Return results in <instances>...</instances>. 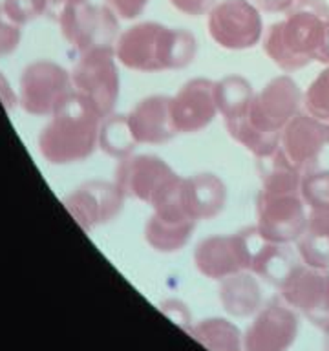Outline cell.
<instances>
[{
    "label": "cell",
    "mask_w": 329,
    "mask_h": 351,
    "mask_svg": "<svg viewBox=\"0 0 329 351\" xmlns=\"http://www.w3.org/2000/svg\"><path fill=\"white\" fill-rule=\"evenodd\" d=\"M304 106V93L291 77H274L254 93L247 117L229 128L230 137L258 159L267 158L280 148V134Z\"/></svg>",
    "instance_id": "cell-1"
},
{
    "label": "cell",
    "mask_w": 329,
    "mask_h": 351,
    "mask_svg": "<svg viewBox=\"0 0 329 351\" xmlns=\"http://www.w3.org/2000/svg\"><path fill=\"white\" fill-rule=\"evenodd\" d=\"M115 59L128 70H181L197 55V40L188 29L169 27L161 22H137L121 33L114 44Z\"/></svg>",
    "instance_id": "cell-2"
},
{
    "label": "cell",
    "mask_w": 329,
    "mask_h": 351,
    "mask_svg": "<svg viewBox=\"0 0 329 351\" xmlns=\"http://www.w3.org/2000/svg\"><path fill=\"white\" fill-rule=\"evenodd\" d=\"M328 24L329 5L324 0H296L267 29L263 51L284 71L302 70L317 60Z\"/></svg>",
    "instance_id": "cell-3"
},
{
    "label": "cell",
    "mask_w": 329,
    "mask_h": 351,
    "mask_svg": "<svg viewBox=\"0 0 329 351\" xmlns=\"http://www.w3.org/2000/svg\"><path fill=\"white\" fill-rule=\"evenodd\" d=\"M101 117L79 93L51 114L38 136V150L48 163L68 165L92 156L99 145Z\"/></svg>",
    "instance_id": "cell-4"
},
{
    "label": "cell",
    "mask_w": 329,
    "mask_h": 351,
    "mask_svg": "<svg viewBox=\"0 0 329 351\" xmlns=\"http://www.w3.org/2000/svg\"><path fill=\"white\" fill-rule=\"evenodd\" d=\"M265 241L256 227L234 234L207 236L194 249V265L203 276L214 280L252 271Z\"/></svg>",
    "instance_id": "cell-5"
},
{
    "label": "cell",
    "mask_w": 329,
    "mask_h": 351,
    "mask_svg": "<svg viewBox=\"0 0 329 351\" xmlns=\"http://www.w3.org/2000/svg\"><path fill=\"white\" fill-rule=\"evenodd\" d=\"M73 92L82 95L101 119L112 115L119 99V70L114 46H97L81 53L71 71Z\"/></svg>",
    "instance_id": "cell-6"
},
{
    "label": "cell",
    "mask_w": 329,
    "mask_h": 351,
    "mask_svg": "<svg viewBox=\"0 0 329 351\" xmlns=\"http://www.w3.org/2000/svg\"><path fill=\"white\" fill-rule=\"evenodd\" d=\"M307 213L300 192H269L256 194V230L263 240L287 245L300 240L306 232Z\"/></svg>",
    "instance_id": "cell-7"
},
{
    "label": "cell",
    "mask_w": 329,
    "mask_h": 351,
    "mask_svg": "<svg viewBox=\"0 0 329 351\" xmlns=\"http://www.w3.org/2000/svg\"><path fill=\"white\" fill-rule=\"evenodd\" d=\"M62 37L79 53L97 46H114L119 37V16L108 5L90 2L62 5L59 11Z\"/></svg>",
    "instance_id": "cell-8"
},
{
    "label": "cell",
    "mask_w": 329,
    "mask_h": 351,
    "mask_svg": "<svg viewBox=\"0 0 329 351\" xmlns=\"http://www.w3.org/2000/svg\"><path fill=\"white\" fill-rule=\"evenodd\" d=\"M207 32L221 48L249 49L262 38V15L251 0H219L207 13Z\"/></svg>",
    "instance_id": "cell-9"
},
{
    "label": "cell",
    "mask_w": 329,
    "mask_h": 351,
    "mask_svg": "<svg viewBox=\"0 0 329 351\" xmlns=\"http://www.w3.org/2000/svg\"><path fill=\"white\" fill-rule=\"evenodd\" d=\"M181 176L158 156L130 154L121 159L115 172V183L125 197H132L154 207Z\"/></svg>",
    "instance_id": "cell-10"
},
{
    "label": "cell",
    "mask_w": 329,
    "mask_h": 351,
    "mask_svg": "<svg viewBox=\"0 0 329 351\" xmlns=\"http://www.w3.org/2000/svg\"><path fill=\"white\" fill-rule=\"evenodd\" d=\"M73 93L71 75L51 60H37L21 75L19 103L27 114L51 115Z\"/></svg>",
    "instance_id": "cell-11"
},
{
    "label": "cell",
    "mask_w": 329,
    "mask_h": 351,
    "mask_svg": "<svg viewBox=\"0 0 329 351\" xmlns=\"http://www.w3.org/2000/svg\"><path fill=\"white\" fill-rule=\"evenodd\" d=\"M181 180L152 207L145 225V240L159 252H175L186 245L196 229V219L186 213L181 202Z\"/></svg>",
    "instance_id": "cell-12"
},
{
    "label": "cell",
    "mask_w": 329,
    "mask_h": 351,
    "mask_svg": "<svg viewBox=\"0 0 329 351\" xmlns=\"http://www.w3.org/2000/svg\"><path fill=\"white\" fill-rule=\"evenodd\" d=\"M329 145V121L300 112L280 134V150L298 172L315 170L322 150Z\"/></svg>",
    "instance_id": "cell-13"
},
{
    "label": "cell",
    "mask_w": 329,
    "mask_h": 351,
    "mask_svg": "<svg viewBox=\"0 0 329 351\" xmlns=\"http://www.w3.org/2000/svg\"><path fill=\"white\" fill-rule=\"evenodd\" d=\"M282 295L318 324L329 322V269L295 265L280 282Z\"/></svg>",
    "instance_id": "cell-14"
},
{
    "label": "cell",
    "mask_w": 329,
    "mask_h": 351,
    "mask_svg": "<svg viewBox=\"0 0 329 351\" xmlns=\"http://www.w3.org/2000/svg\"><path fill=\"white\" fill-rule=\"evenodd\" d=\"M64 205L82 229L92 230L99 225L108 223L121 213L125 194L117 183L88 181L64 197Z\"/></svg>",
    "instance_id": "cell-15"
},
{
    "label": "cell",
    "mask_w": 329,
    "mask_h": 351,
    "mask_svg": "<svg viewBox=\"0 0 329 351\" xmlns=\"http://www.w3.org/2000/svg\"><path fill=\"white\" fill-rule=\"evenodd\" d=\"M218 115L216 82L196 77L172 97V119L178 134H194L207 128Z\"/></svg>",
    "instance_id": "cell-16"
},
{
    "label": "cell",
    "mask_w": 329,
    "mask_h": 351,
    "mask_svg": "<svg viewBox=\"0 0 329 351\" xmlns=\"http://www.w3.org/2000/svg\"><path fill=\"white\" fill-rule=\"evenodd\" d=\"M137 145H163L178 136L172 119V97L156 93L141 99L126 115Z\"/></svg>",
    "instance_id": "cell-17"
},
{
    "label": "cell",
    "mask_w": 329,
    "mask_h": 351,
    "mask_svg": "<svg viewBox=\"0 0 329 351\" xmlns=\"http://www.w3.org/2000/svg\"><path fill=\"white\" fill-rule=\"evenodd\" d=\"M298 333L295 313L282 304H271L247 331V351H285Z\"/></svg>",
    "instance_id": "cell-18"
},
{
    "label": "cell",
    "mask_w": 329,
    "mask_h": 351,
    "mask_svg": "<svg viewBox=\"0 0 329 351\" xmlns=\"http://www.w3.org/2000/svg\"><path fill=\"white\" fill-rule=\"evenodd\" d=\"M180 194L183 207L196 221L218 216L227 203V186L218 176L208 172L183 178Z\"/></svg>",
    "instance_id": "cell-19"
},
{
    "label": "cell",
    "mask_w": 329,
    "mask_h": 351,
    "mask_svg": "<svg viewBox=\"0 0 329 351\" xmlns=\"http://www.w3.org/2000/svg\"><path fill=\"white\" fill-rule=\"evenodd\" d=\"M296 245L306 265L329 269V207L309 208L306 232Z\"/></svg>",
    "instance_id": "cell-20"
},
{
    "label": "cell",
    "mask_w": 329,
    "mask_h": 351,
    "mask_svg": "<svg viewBox=\"0 0 329 351\" xmlns=\"http://www.w3.org/2000/svg\"><path fill=\"white\" fill-rule=\"evenodd\" d=\"M252 95L254 90L245 77L227 75L216 81V106L227 130L245 119Z\"/></svg>",
    "instance_id": "cell-21"
},
{
    "label": "cell",
    "mask_w": 329,
    "mask_h": 351,
    "mask_svg": "<svg viewBox=\"0 0 329 351\" xmlns=\"http://www.w3.org/2000/svg\"><path fill=\"white\" fill-rule=\"evenodd\" d=\"M262 189L269 192H300L302 172L289 163L282 150H276L267 158L258 159Z\"/></svg>",
    "instance_id": "cell-22"
},
{
    "label": "cell",
    "mask_w": 329,
    "mask_h": 351,
    "mask_svg": "<svg viewBox=\"0 0 329 351\" xmlns=\"http://www.w3.org/2000/svg\"><path fill=\"white\" fill-rule=\"evenodd\" d=\"M221 300H223L225 309H229L238 317H245L254 311L260 304V289H258L256 280L245 273H238L229 278H223Z\"/></svg>",
    "instance_id": "cell-23"
},
{
    "label": "cell",
    "mask_w": 329,
    "mask_h": 351,
    "mask_svg": "<svg viewBox=\"0 0 329 351\" xmlns=\"http://www.w3.org/2000/svg\"><path fill=\"white\" fill-rule=\"evenodd\" d=\"M136 139L132 136L126 117L123 115H108L99 130V147L104 154L114 158L125 159L136 148Z\"/></svg>",
    "instance_id": "cell-24"
},
{
    "label": "cell",
    "mask_w": 329,
    "mask_h": 351,
    "mask_svg": "<svg viewBox=\"0 0 329 351\" xmlns=\"http://www.w3.org/2000/svg\"><path fill=\"white\" fill-rule=\"evenodd\" d=\"M196 337L214 351H238L240 348L238 329L219 318L199 324L196 328Z\"/></svg>",
    "instance_id": "cell-25"
},
{
    "label": "cell",
    "mask_w": 329,
    "mask_h": 351,
    "mask_svg": "<svg viewBox=\"0 0 329 351\" xmlns=\"http://www.w3.org/2000/svg\"><path fill=\"white\" fill-rule=\"evenodd\" d=\"M300 196L309 208L329 207V170H309L302 174Z\"/></svg>",
    "instance_id": "cell-26"
},
{
    "label": "cell",
    "mask_w": 329,
    "mask_h": 351,
    "mask_svg": "<svg viewBox=\"0 0 329 351\" xmlns=\"http://www.w3.org/2000/svg\"><path fill=\"white\" fill-rule=\"evenodd\" d=\"M304 110L317 119L329 121V66L318 73L304 93Z\"/></svg>",
    "instance_id": "cell-27"
},
{
    "label": "cell",
    "mask_w": 329,
    "mask_h": 351,
    "mask_svg": "<svg viewBox=\"0 0 329 351\" xmlns=\"http://www.w3.org/2000/svg\"><path fill=\"white\" fill-rule=\"evenodd\" d=\"M49 4H51V0H4L2 2L8 15L22 26L46 13Z\"/></svg>",
    "instance_id": "cell-28"
},
{
    "label": "cell",
    "mask_w": 329,
    "mask_h": 351,
    "mask_svg": "<svg viewBox=\"0 0 329 351\" xmlns=\"http://www.w3.org/2000/svg\"><path fill=\"white\" fill-rule=\"evenodd\" d=\"M22 24L13 21L4 5L0 4V57L13 53L16 46L21 44Z\"/></svg>",
    "instance_id": "cell-29"
},
{
    "label": "cell",
    "mask_w": 329,
    "mask_h": 351,
    "mask_svg": "<svg viewBox=\"0 0 329 351\" xmlns=\"http://www.w3.org/2000/svg\"><path fill=\"white\" fill-rule=\"evenodd\" d=\"M150 0H106V5L125 21H134L141 15Z\"/></svg>",
    "instance_id": "cell-30"
},
{
    "label": "cell",
    "mask_w": 329,
    "mask_h": 351,
    "mask_svg": "<svg viewBox=\"0 0 329 351\" xmlns=\"http://www.w3.org/2000/svg\"><path fill=\"white\" fill-rule=\"evenodd\" d=\"M175 10L188 16L207 15L218 0H169Z\"/></svg>",
    "instance_id": "cell-31"
},
{
    "label": "cell",
    "mask_w": 329,
    "mask_h": 351,
    "mask_svg": "<svg viewBox=\"0 0 329 351\" xmlns=\"http://www.w3.org/2000/svg\"><path fill=\"white\" fill-rule=\"evenodd\" d=\"M296 0H254L252 4L256 5L258 10L267 11V13H285L293 8Z\"/></svg>",
    "instance_id": "cell-32"
},
{
    "label": "cell",
    "mask_w": 329,
    "mask_h": 351,
    "mask_svg": "<svg viewBox=\"0 0 329 351\" xmlns=\"http://www.w3.org/2000/svg\"><path fill=\"white\" fill-rule=\"evenodd\" d=\"M317 60L318 62H322V64L329 66V24H328V29H326V37H324L322 48H320V53H318Z\"/></svg>",
    "instance_id": "cell-33"
},
{
    "label": "cell",
    "mask_w": 329,
    "mask_h": 351,
    "mask_svg": "<svg viewBox=\"0 0 329 351\" xmlns=\"http://www.w3.org/2000/svg\"><path fill=\"white\" fill-rule=\"evenodd\" d=\"M55 4H59L60 8L62 5H70V4H81V2H88V0H51Z\"/></svg>",
    "instance_id": "cell-34"
},
{
    "label": "cell",
    "mask_w": 329,
    "mask_h": 351,
    "mask_svg": "<svg viewBox=\"0 0 329 351\" xmlns=\"http://www.w3.org/2000/svg\"><path fill=\"white\" fill-rule=\"evenodd\" d=\"M324 329H326V351H329V322H326Z\"/></svg>",
    "instance_id": "cell-35"
}]
</instances>
